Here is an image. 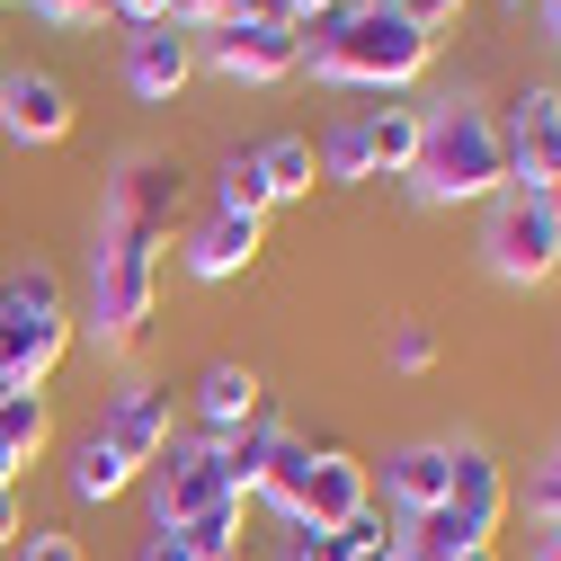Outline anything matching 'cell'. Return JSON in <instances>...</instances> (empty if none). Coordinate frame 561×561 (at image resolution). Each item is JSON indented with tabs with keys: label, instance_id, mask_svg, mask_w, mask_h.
Masks as SVG:
<instances>
[{
	"label": "cell",
	"instance_id": "33",
	"mask_svg": "<svg viewBox=\"0 0 561 561\" xmlns=\"http://www.w3.org/2000/svg\"><path fill=\"white\" fill-rule=\"evenodd\" d=\"M27 10H36L45 27H99V19H107V0H27Z\"/></svg>",
	"mask_w": 561,
	"mask_h": 561
},
{
	"label": "cell",
	"instance_id": "5",
	"mask_svg": "<svg viewBox=\"0 0 561 561\" xmlns=\"http://www.w3.org/2000/svg\"><path fill=\"white\" fill-rule=\"evenodd\" d=\"M196 62H205L215 81H250V90L295 81V72H304V27H286L276 10H250V19L205 27V36H196Z\"/></svg>",
	"mask_w": 561,
	"mask_h": 561
},
{
	"label": "cell",
	"instance_id": "3",
	"mask_svg": "<svg viewBox=\"0 0 561 561\" xmlns=\"http://www.w3.org/2000/svg\"><path fill=\"white\" fill-rule=\"evenodd\" d=\"M90 304H99V347H134L144 339L152 304H161V232L107 224L99 259H90Z\"/></svg>",
	"mask_w": 561,
	"mask_h": 561
},
{
	"label": "cell",
	"instance_id": "43",
	"mask_svg": "<svg viewBox=\"0 0 561 561\" xmlns=\"http://www.w3.org/2000/svg\"><path fill=\"white\" fill-rule=\"evenodd\" d=\"M500 10H535V0H500Z\"/></svg>",
	"mask_w": 561,
	"mask_h": 561
},
{
	"label": "cell",
	"instance_id": "42",
	"mask_svg": "<svg viewBox=\"0 0 561 561\" xmlns=\"http://www.w3.org/2000/svg\"><path fill=\"white\" fill-rule=\"evenodd\" d=\"M535 561H561V526H552V535H543V552H535Z\"/></svg>",
	"mask_w": 561,
	"mask_h": 561
},
{
	"label": "cell",
	"instance_id": "12",
	"mask_svg": "<svg viewBox=\"0 0 561 561\" xmlns=\"http://www.w3.org/2000/svg\"><path fill=\"white\" fill-rule=\"evenodd\" d=\"M187 81H196V36H179L170 19L161 27H125V90L144 107H170Z\"/></svg>",
	"mask_w": 561,
	"mask_h": 561
},
{
	"label": "cell",
	"instance_id": "29",
	"mask_svg": "<svg viewBox=\"0 0 561 561\" xmlns=\"http://www.w3.org/2000/svg\"><path fill=\"white\" fill-rule=\"evenodd\" d=\"M383 357H392V375H428V366H437V330H428V321H392V347H383Z\"/></svg>",
	"mask_w": 561,
	"mask_h": 561
},
{
	"label": "cell",
	"instance_id": "9",
	"mask_svg": "<svg viewBox=\"0 0 561 561\" xmlns=\"http://www.w3.org/2000/svg\"><path fill=\"white\" fill-rule=\"evenodd\" d=\"M446 517L472 535V543H500V517H508V472L481 437H455L446 446Z\"/></svg>",
	"mask_w": 561,
	"mask_h": 561
},
{
	"label": "cell",
	"instance_id": "27",
	"mask_svg": "<svg viewBox=\"0 0 561 561\" xmlns=\"http://www.w3.org/2000/svg\"><path fill=\"white\" fill-rule=\"evenodd\" d=\"M215 205L224 215H276V196H267V179H259V152H224V170H215Z\"/></svg>",
	"mask_w": 561,
	"mask_h": 561
},
{
	"label": "cell",
	"instance_id": "39",
	"mask_svg": "<svg viewBox=\"0 0 561 561\" xmlns=\"http://www.w3.org/2000/svg\"><path fill=\"white\" fill-rule=\"evenodd\" d=\"M535 19H543V36L561 45V0H535Z\"/></svg>",
	"mask_w": 561,
	"mask_h": 561
},
{
	"label": "cell",
	"instance_id": "25",
	"mask_svg": "<svg viewBox=\"0 0 561 561\" xmlns=\"http://www.w3.org/2000/svg\"><path fill=\"white\" fill-rule=\"evenodd\" d=\"M312 161H321L330 187H366V179H375V161H366V116H339L321 144H312Z\"/></svg>",
	"mask_w": 561,
	"mask_h": 561
},
{
	"label": "cell",
	"instance_id": "21",
	"mask_svg": "<svg viewBox=\"0 0 561 561\" xmlns=\"http://www.w3.org/2000/svg\"><path fill=\"white\" fill-rule=\"evenodd\" d=\"M276 428H286V419H250L241 437H215V463H224V490H232V500H259L267 455H276Z\"/></svg>",
	"mask_w": 561,
	"mask_h": 561
},
{
	"label": "cell",
	"instance_id": "28",
	"mask_svg": "<svg viewBox=\"0 0 561 561\" xmlns=\"http://www.w3.org/2000/svg\"><path fill=\"white\" fill-rule=\"evenodd\" d=\"M250 10H267V0H170V27H179V36H205V27L250 19Z\"/></svg>",
	"mask_w": 561,
	"mask_h": 561
},
{
	"label": "cell",
	"instance_id": "8",
	"mask_svg": "<svg viewBox=\"0 0 561 561\" xmlns=\"http://www.w3.org/2000/svg\"><path fill=\"white\" fill-rule=\"evenodd\" d=\"M72 90H62V72H45V62H19V72H0V134H10L19 152H54L62 134H72Z\"/></svg>",
	"mask_w": 561,
	"mask_h": 561
},
{
	"label": "cell",
	"instance_id": "30",
	"mask_svg": "<svg viewBox=\"0 0 561 561\" xmlns=\"http://www.w3.org/2000/svg\"><path fill=\"white\" fill-rule=\"evenodd\" d=\"M10 561H90V543H81V535H62V526H27Z\"/></svg>",
	"mask_w": 561,
	"mask_h": 561
},
{
	"label": "cell",
	"instance_id": "16",
	"mask_svg": "<svg viewBox=\"0 0 561 561\" xmlns=\"http://www.w3.org/2000/svg\"><path fill=\"white\" fill-rule=\"evenodd\" d=\"M383 500H392L401 517H428V508H446V446H437V437H419V446L383 455Z\"/></svg>",
	"mask_w": 561,
	"mask_h": 561
},
{
	"label": "cell",
	"instance_id": "13",
	"mask_svg": "<svg viewBox=\"0 0 561 561\" xmlns=\"http://www.w3.org/2000/svg\"><path fill=\"white\" fill-rule=\"evenodd\" d=\"M259 250H267V224H259V215H224V205L179 241V259H187L196 286H232V276H250Z\"/></svg>",
	"mask_w": 561,
	"mask_h": 561
},
{
	"label": "cell",
	"instance_id": "22",
	"mask_svg": "<svg viewBox=\"0 0 561 561\" xmlns=\"http://www.w3.org/2000/svg\"><path fill=\"white\" fill-rule=\"evenodd\" d=\"M250 152H259V179H267V196H276V205L312 196V179H321V161H312V134H267V144H250Z\"/></svg>",
	"mask_w": 561,
	"mask_h": 561
},
{
	"label": "cell",
	"instance_id": "18",
	"mask_svg": "<svg viewBox=\"0 0 561 561\" xmlns=\"http://www.w3.org/2000/svg\"><path fill=\"white\" fill-rule=\"evenodd\" d=\"M0 321H72V304H62V276L54 259H10L0 267Z\"/></svg>",
	"mask_w": 561,
	"mask_h": 561
},
{
	"label": "cell",
	"instance_id": "36",
	"mask_svg": "<svg viewBox=\"0 0 561 561\" xmlns=\"http://www.w3.org/2000/svg\"><path fill=\"white\" fill-rule=\"evenodd\" d=\"M107 19H125V27H161L170 0H107Z\"/></svg>",
	"mask_w": 561,
	"mask_h": 561
},
{
	"label": "cell",
	"instance_id": "15",
	"mask_svg": "<svg viewBox=\"0 0 561 561\" xmlns=\"http://www.w3.org/2000/svg\"><path fill=\"white\" fill-rule=\"evenodd\" d=\"M357 508H375V472H366L357 455L321 446V463H312V481H304V517H295V526H347Z\"/></svg>",
	"mask_w": 561,
	"mask_h": 561
},
{
	"label": "cell",
	"instance_id": "44",
	"mask_svg": "<svg viewBox=\"0 0 561 561\" xmlns=\"http://www.w3.org/2000/svg\"><path fill=\"white\" fill-rule=\"evenodd\" d=\"M0 383H10V375H0Z\"/></svg>",
	"mask_w": 561,
	"mask_h": 561
},
{
	"label": "cell",
	"instance_id": "32",
	"mask_svg": "<svg viewBox=\"0 0 561 561\" xmlns=\"http://www.w3.org/2000/svg\"><path fill=\"white\" fill-rule=\"evenodd\" d=\"M392 10H401V19L419 27V36H446V27H455V19L472 10V0H392Z\"/></svg>",
	"mask_w": 561,
	"mask_h": 561
},
{
	"label": "cell",
	"instance_id": "38",
	"mask_svg": "<svg viewBox=\"0 0 561 561\" xmlns=\"http://www.w3.org/2000/svg\"><path fill=\"white\" fill-rule=\"evenodd\" d=\"M144 561H196V552H187L179 526H152V535H144Z\"/></svg>",
	"mask_w": 561,
	"mask_h": 561
},
{
	"label": "cell",
	"instance_id": "10",
	"mask_svg": "<svg viewBox=\"0 0 561 561\" xmlns=\"http://www.w3.org/2000/svg\"><path fill=\"white\" fill-rule=\"evenodd\" d=\"M179 215H187V170L170 161V152H144V161H125V179H116V196H107V224H134V232H179Z\"/></svg>",
	"mask_w": 561,
	"mask_h": 561
},
{
	"label": "cell",
	"instance_id": "40",
	"mask_svg": "<svg viewBox=\"0 0 561 561\" xmlns=\"http://www.w3.org/2000/svg\"><path fill=\"white\" fill-rule=\"evenodd\" d=\"M19 472H27V463H19L10 446H0V490H19Z\"/></svg>",
	"mask_w": 561,
	"mask_h": 561
},
{
	"label": "cell",
	"instance_id": "17",
	"mask_svg": "<svg viewBox=\"0 0 561 561\" xmlns=\"http://www.w3.org/2000/svg\"><path fill=\"white\" fill-rule=\"evenodd\" d=\"M72 357V321H0V375L10 383H45Z\"/></svg>",
	"mask_w": 561,
	"mask_h": 561
},
{
	"label": "cell",
	"instance_id": "1",
	"mask_svg": "<svg viewBox=\"0 0 561 561\" xmlns=\"http://www.w3.org/2000/svg\"><path fill=\"white\" fill-rule=\"evenodd\" d=\"M304 62L339 90H410L437 62V36H419L392 0H339L321 27H304Z\"/></svg>",
	"mask_w": 561,
	"mask_h": 561
},
{
	"label": "cell",
	"instance_id": "2",
	"mask_svg": "<svg viewBox=\"0 0 561 561\" xmlns=\"http://www.w3.org/2000/svg\"><path fill=\"white\" fill-rule=\"evenodd\" d=\"M508 187V144L500 116L481 99H437L419 116V161H410V196L419 205H490Z\"/></svg>",
	"mask_w": 561,
	"mask_h": 561
},
{
	"label": "cell",
	"instance_id": "35",
	"mask_svg": "<svg viewBox=\"0 0 561 561\" xmlns=\"http://www.w3.org/2000/svg\"><path fill=\"white\" fill-rule=\"evenodd\" d=\"M267 10H276V19H286V27H321V19L339 10V0H267Z\"/></svg>",
	"mask_w": 561,
	"mask_h": 561
},
{
	"label": "cell",
	"instance_id": "14",
	"mask_svg": "<svg viewBox=\"0 0 561 561\" xmlns=\"http://www.w3.org/2000/svg\"><path fill=\"white\" fill-rule=\"evenodd\" d=\"M187 410H196V428H205V437H241L250 419H267V383H259V366H241V357H215V366L196 375Z\"/></svg>",
	"mask_w": 561,
	"mask_h": 561
},
{
	"label": "cell",
	"instance_id": "7",
	"mask_svg": "<svg viewBox=\"0 0 561 561\" xmlns=\"http://www.w3.org/2000/svg\"><path fill=\"white\" fill-rule=\"evenodd\" d=\"M144 481H152V526H196L205 508L232 500V490H224V463H215V437H170Z\"/></svg>",
	"mask_w": 561,
	"mask_h": 561
},
{
	"label": "cell",
	"instance_id": "11",
	"mask_svg": "<svg viewBox=\"0 0 561 561\" xmlns=\"http://www.w3.org/2000/svg\"><path fill=\"white\" fill-rule=\"evenodd\" d=\"M99 437L134 463V472H152L161 463V446L179 437V410H170V383H144V375H134L116 401H107V419H99Z\"/></svg>",
	"mask_w": 561,
	"mask_h": 561
},
{
	"label": "cell",
	"instance_id": "34",
	"mask_svg": "<svg viewBox=\"0 0 561 561\" xmlns=\"http://www.w3.org/2000/svg\"><path fill=\"white\" fill-rule=\"evenodd\" d=\"M535 517H543V526H561V455H552V463H543V481H535Z\"/></svg>",
	"mask_w": 561,
	"mask_h": 561
},
{
	"label": "cell",
	"instance_id": "26",
	"mask_svg": "<svg viewBox=\"0 0 561 561\" xmlns=\"http://www.w3.org/2000/svg\"><path fill=\"white\" fill-rule=\"evenodd\" d=\"M187 535V552L196 561H241V543H250V500H224V508H205L196 526H179Z\"/></svg>",
	"mask_w": 561,
	"mask_h": 561
},
{
	"label": "cell",
	"instance_id": "31",
	"mask_svg": "<svg viewBox=\"0 0 561 561\" xmlns=\"http://www.w3.org/2000/svg\"><path fill=\"white\" fill-rule=\"evenodd\" d=\"M330 535L347 543V561H366V552H383V543H392V517H383V508H357V517L330 526Z\"/></svg>",
	"mask_w": 561,
	"mask_h": 561
},
{
	"label": "cell",
	"instance_id": "4",
	"mask_svg": "<svg viewBox=\"0 0 561 561\" xmlns=\"http://www.w3.org/2000/svg\"><path fill=\"white\" fill-rule=\"evenodd\" d=\"M481 267L500 286H543L561 276V196L543 187H500L481 215Z\"/></svg>",
	"mask_w": 561,
	"mask_h": 561
},
{
	"label": "cell",
	"instance_id": "19",
	"mask_svg": "<svg viewBox=\"0 0 561 561\" xmlns=\"http://www.w3.org/2000/svg\"><path fill=\"white\" fill-rule=\"evenodd\" d=\"M419 116H428V107H410V99L366 107V161H375V179H410V161H419Z\"/></svg>",
	"mask_w": 561,
	"mask_h": 561
},
{
	"label": "cell",
	"instance_id": "6",
	"mask_svg": "<svg viewBox=\"0 0 561 561\" xmlns=\"http://www.w3.org/2000/svg\"><path fill=\"white\" fill-rule=\"evenodd\" d=\"M500 144H508V187H561V81H526L500 116Z\"/></svg>",
	"mask_w": 561,
	"mask_h": 561
},
{
	"label": "cell",
	"instance_id": "41",
	"mask_svg": "<svg viewBox=\"0 0 561 561\" xmlns=\"http://www.w3.org/2000/svg\"><path fill=\"white\" fill-rule=\"evenodd\" d=\"M455 561H500V543H463V552H455Z\"/></svg>",
	"mask_w": 561,
	"mask_h": 561
},
{
	"label": "cell",
	"instance_id": "20",
	"mask_svg": "<svg viewBox=\"0 0 561 561\" xmlns=\"http://www.w3.org/2000/svg\"><path fill=\"white\" fill-rule=\"evenodd\" d=\"M45 437H54V392L45 383H0V446L19 463H36Z\"/></svg>",
	"mask_w": 561,
	"mask_h": 561
},
{
	"label": "cell",
	"instance_id": "37",
	"mask_svg": "<svg viewBox=\"0 0 561 561\" xmlns=\"http://www.w3.org/2000/svg\"><path fill=\"white\" fill-rule=\"evenodd\" d=\"M19 535H27V500H19V490H0V552H19Z\"/></svg>",
	"mask_w": 561,
	"mask_h": 561
},
{
	"label": "cell",
	"instance_id": "23",
	"mask_svg": "<svg viewBox=\"0 0 561 561\" xmlns=\"http://www.w3.org/2000/svg\"><path fill=\"white\" fill-rule=\"evenodd\" d=\"M312 463H321V446H312V437L276 428V455H267V481H259V500H276V508H286V526L304 517V481H312Z\"/></svg>",
	"mask_w": 561,
	"mask_h": 561
},
{
	"label": "cell",
	"instance_id": "24",
	"mask_svg": "<svg viewBox=\"0 0 561 561\" xmlns=\"http://www.w3.org/2000/svg\"><path fill=\"white\" fill-rule=\"evenodd\" d=\"M134 481H144V472H134V463H125V455H116L99 428L72 446V490H81V500H125Z\"/></svg>",
	"mask_w": 561,
	"mask_h": 561
}]
</instances>
